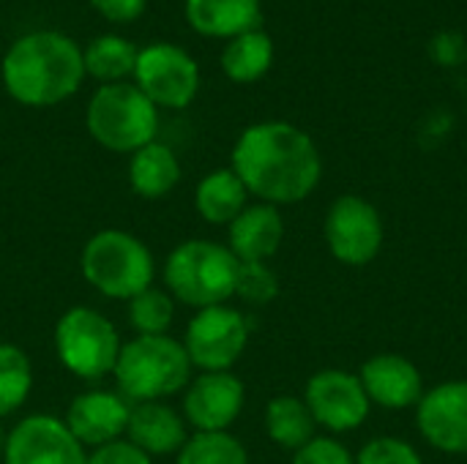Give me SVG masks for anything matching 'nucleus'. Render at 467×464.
<instances>
[{"label": "nucleus", "mask_w": 467, "mask_h": 464, "mask_svg": "<svg viewBox=\"0 0 467 464\" xmlns=\"http://www.w3.org/2000/svg\"><path fill=\"white\" fill-rule=\"evenodd\" d=\"M233 172L249 194L279 208L304 202L317 189L323 159L304 129L287 120H263L241 131L233 148Z\"/></svg>", "instance_id": "obj_1"}, {"label": "nucleus", "mask_w": 467, "mask_h": 464, "mask_svg": "<svg viewBox=\"0 0 467 464\" xmlns=\"http://www.w3.org/2000/svg\"><path fill=\"white\" fill-rule=\"evenodd\" d=\"M85 79L82 49L57 30H36L11 44L3 57V85L25 107H55Z\"/></svg>", "instance_id": "obj_2"}, {"label": "nucleus", "mask_w": 467, "mask_h": 464, "mask_svg": "<svg viewBox=\"0 0 467 464\" xmlns=\"http://www.w3.org/2000/svg\"><path fill=\"white\" fill-rule=\"evenodd\" d=\"M192 361L172 336H137L120 347L115 364L118 394L129 405L161 402L192 383Z\"/></svg>", "instance_id": "obj_3"}, {"label": "nucleus", "mask_w": 467, "mask_h": 464, "mask_svg": "<svg viewBox=\"0 0 467 464\" xmlns=\"http://www.w3.org/2000/svg\"><path fill=\"white\" fill-rule=\"evenodd\" d=\"M238 265L235 254L216 241H183L164 263V284L186 306H222L235 295Z\"/></svg>", "instance_id": "obj_4"}, {"label": "nucleus", "mask_w": 467, "mask_h": 464, "mask_svg": "<svg viewBox=\"0 0 467 464\" xmlns=\"http://www.w3.org/2000/svg\"><path fill=\"white\" fill-rule=\"evenodd\" d=\"M79 268L96 293L115 301H131L142 290L153 287L156 273L150 249L123 230L96 232L82 249Z\"/></svg>", "instance_id": "obj_5"}, {"label": "nucleus", "mask_w": 467, "mask_h": 464, "mask_svg": "<svg viewBox=\"0 0 467 464\" xmlns=\"http://www.w3.org/2000/svg\"><path fill=\"white\" fill-rule=\"evenodd\" d=\"M90 137L115 153H134L156 139L159 109L131 82L101 85L85 112Z\"/></svg>", "instance_id": "obj_6"}, {"label": "nucleus", "mask_w": 467, "mask_h": 464, "mask_svg": "<svg viewBox=\"0 0 467 464\" xmlns=\"http://www.w3.org/2000/svg\"><path fill=\"white\" fill-rule=\"evenodd\" d=\"M120 347L115 325L96 309L74 306L55 325V353L79 380H101L115 372Z\"/></svg>", "instance_id": "obj_7"}, {"label": "nucleus", "mask_w": 467, "mask_h": 464, "mask_svg": "<svg viewBox=\"0 0 467 464\" xmlns=\"http://www.w3.org/2000/svg\"><path fill=\"white\" fill-rule=\"evenodd\" d=\"M323 235L334 260L350 268H361L380 254L386 227L380 211L369 200L358 194H342L326 213Z\"/></svg>", "instance_id": "obj_8"}, {"label": "nucleus", "mask_w": 467, "mask_h": 464, "mask_svg": "<svg viewBox=\"0 0 467 464\" xmlns=\"http://www.w3.org/2000/svg\"><path fill=\"white\" fill-rule=\"evenodd\" d=\"M249 345L246 317L222 304L200 309L186 328V356L200 372H230Z\"/></svg>", "instance_id": "obj_9"}, {"label": "nucleus", "mask_w": 467, "mask_h": 464, "mask_svg": "<svg viewBox=\"0 0 467 464\" xmlns=\"http://www.w3.org/2000/svg\"><path fill=\"white\" fill-rule=\"evenodd\" d=\"M134 85L164 109H183L197 98L200 68L194 57L175 44H153L140 49Z\"/></svg>", "instance_id": "obj_10"}, {"label": "nucleus", "mask_w": 467, "mask_h": 464, "mask_svg": "<svg viewBox=\"0 0 467 464\" xmlns=\"http://www.w3.org/2000/svg\"><path fill=\"white\" fill-rule=\"evenodd\" d=\"M304 402L317 427L345 435L358 429L372 410V402L358 380V375L345 369H320L309 377Z\"/></svg>", "instance_id": "obj_11"}, {"label": "nucleus", "mask_w": 467, "mask_h": 464, "mask_svg": "<svg viewBox=\"0 0 467 464\" xmlns=\"http://www.w3.org/2000/svg\"><path fill=\"white\" fill-rule=\"evenodd\" d=\"M3 459L5 464H88V454L63 418L38 413L11 429Z\"/></svg>", "instance_id": "obj_12"}, {"label": "nucleus", "mask_w": 467, "mask_h": 464, "mask_svg": "<svg viewBox=\"0 0 467 464\" xmlns=\"http://www.w3.org/2000/svg\"><path fill=\"white\" fill-rule=\"evenodd\" d=\"M419 435L438 451L467 454V380H449L424 391L416 405Z\"/></svg>", "instance_id": "obj_13"}, {"label": "nucleus", "mask_w": 467, "mask_h": 464, "mask_svg": "<svg viewBox=\"0 0 467 464\" xmlns=\"http://www.w3.org/2000/svg\"><path fill=\"white\" fill-rule=\"evenodd\" d=\"M246 402V388L233 372H202L186 386L183 416L197 432H227Z\"/></svg>", "instance_id": "obj_14"}, {"label": "nucleus", "mask_w": 467, "mask_h": 464, "mask_svg": "<svg viewBox=\"0 0 467 464\" xmlns=\"http://www.w3.org/2000/svg\"><path fill=\"white\" fill-rule=\"evenodd\" d=\"M358 380L372 405L386 410L416 407L424 397V377L413 361L397 353H378L364 361Z\"/></svg>", "instance_id": "obj_15"}, {"label": "nucleus", "mask_w": 467, "mask_h": 464, "mask_svg": "<svg viewBox=\"0 0 467 464\" xmlns=\"http://www.w3.org/2000/svg\"><path fill=\"white\" fill-rule=\"evenodd\" d=\"M129 416L131 405L118 391H85L68 405L63 421L85 449H99L126 435Z\"/></svg>", "instance_id": "obj_16"}, {"label": "nucleus", "mask_w": 467, "mask_h": 464, "mask_svg": "<svg viewBox=\"0 0 467 464\" xmlns=\"http://www.w3.org/2000/svg\"><path fill=\"white\" fill-rule=\"evenodd\" d=\"M285 241V222L276 205H246L227 227V249L238 263H265Z\"/></svg>", "instance_id": "obj_17"}, {"label": "nucleus", "mask_w": 467, "mask_h": 464, "mask_svg": "<svg viewBox=\"0 0 467 464\" xmlns=\"http://www.w3.org/2000/svg\"><path fill=\"white\" fill-rule=\"evenodd\" d=\"M126 440L142 449L150 459L175 454L186 446V421L167 407L164 402H142L131 405Z\"/></svg>", "instance_id": "obj_18"}, {"label": "nucleus", "mask_w": 467, "mask_h": 464, "mask_svg": "<svg viewBox=\"0 0 467 464\" xmlns=\"http://www.w3.org/2000/svg\"><path fill=\"white\" fill-rule=\"evenodd\" d=\"M260 0H186V22L208 38H235L260 27Z\"/></svg>", "instance_id": "obj_19"}, {"label": "nucleus", "mask_w": 467, "mask_h": 464, "mask_svg": "<svg viewBox=\"0 0 467 464\" xmlns=\"http://www.w3.org/2000/svg\"><path fill=\"white\" fill-rule=\"evenodd\" d=\"M181 180V161L172 148L161 142H148L145 148L131 153L129 183L145 200H159L170 194Z\"/></svg>", "instance_id": "obj_20"}, {"label": "nucleus", "mask_w": 467, "mask_h": 464, "mask_svg": "<svg viewBox=\"0 0 467 464\" xmlns=\"http://www.w3.org/2000/svg\"><path fill=\"white\" fill-rule=\"evenodd\" d=\"M249 191L244 186V180L233 172V167L227 170H213L208 172L194 194V208L197 213L208 222V224H233L235 216L249 205Z\"/></svg>", "instance_id": "obj_21"}, {"label": "nucleus", "mask_w": 467, "mask_h": 464, "mask_svg": "<svg viewBox=\"0 0 467 464\" xmlns=\"http://www.w3.org/2000/svg\"><path fill=\"white\" fill-rule=\"evenodd\" d=\"M271 66H274V41L263 27L230 38L222 52V71L238 85H252L263 79L271 71Z\"/></svg>", "instance_id": "obj_22"}, {"label": "nucleus", "mask_w": 467, "mask_h": 464, "mask_svg": "<svg viewBox=\"0 0 467 464\" xmlns=\"http://www.w3.org/2000/svg\"><path fill=\"white\" fill-rule=\"evenodd\" d=\"M317 424L306 407L304 399L298 397H274L265 407V432L268 438L279 446V449H287V451H298L304 449L315 435Z\"/></svg>", "instance_id": "obj_23"}, {"label": "nucleus", "mask_w": 467, "mask_h": 464, "mask_svg": "<svg viewBox=\"0 0 467 464\" xmlns=\"http://www.w3.org/2000/svg\"><path fill=\"white\" fill-rule=\"evenodd\" d=\"M137 57L140 49L120 36H99L82 49L85 74H90L101 85H115L126 77H134Z\"/></svg>", "instance_id": "obj_24"}, {"label": "nucleus", "mask_w": 467, "mask_h": 464, "mask_svg": "<svg viewBox=\"0 0 467 464\" xmlns=\"http://www.w3.org/2000/svg\"><path fill=\"white\" fill-rule=\"evenodd\" d=\"M33 388V366L22 347L0 345V418L16 413Z\"/></svg>", "instance_id": "obj_25"}, {"label": "nucleus", "mask_w": 467, "mask_h": 464, "mask_svg": "<svg viewBox=\"0 0 467 464\" xmlns=\"http://www.w3.org/2000/svg\"><path fill=\"white\" fill-rule=\"evenodd\" d=\"M178 464H249V454L230 432H197L178 451Z\"/></svg>", "instance_id": "obj_26"}, {"label": "nucleus", "mask_w": 467, "mask_h": 464, "mask_svg": "<svg viewBox=\"0 0 467 464\" xmlns=\"http://www.w3.org/2000/svg\"><path fill=\"white\" fill-rule=\"evenodd\" d=\"M175 320V301L170 293L148 287L129 301V323L137 336H167Z\"/></svg>", "instance_id": "obj_27"}, {"label": "nucleus", "mask_w": 467, "mask_h": 464, "mask_svg": "<svg viewBox=\"0 0 467 464\" xmlns=\"http://www.w3.org/2000/svg\"><path fill=\"white\" fill-rule=\"evenodd\" d=\"M235 295L249 306H265L279 295V279L265 263H241Z\"/></svg>", "instance_id": "obj_28"}, {"label": "nucleus", "mask_w": 467, "mask_h": 464, "mask_svg": "<svg viewBox=\"0 0 467 464\" xmlns=\"http://www.w3.org/2000/svg\"><path fill=\"white\" fill-rule=\"evenodd\" d=\"M356 464H424V459L400 438H375L358 451Z\"/></svg>", "instance_id": "obj_29"}, {"label": "nucleus", "mask_w": 467, "mask_h": 464, "mask_svg": "<svg viewBox=\"0 0 467 464\" xmlns=\"http://www.w3.org/2000/svg\"><path fill=\"white\" fill-rule=\"evenodd\" d=\"M293 464H356V457L337 438L317 435L296 451Z\"/></svg>", "instance_id": "obj_30"}, {"label": "nucleus", "mask_w": 467, "mask_h": 464, "mask_svg": "<svg viewBox=\"0 0 467 464\" xmlns=\"http://www.w3.org/2000/svg\"><path fill=\"white\" fill-rule=\"evenodd\" d=\"M88 464H153V459L142 449H137L131 440L120 438V440L93 449V454L88 457Z\"/></svg>", "instance_id": "obj_31"}, {"label": "nucleus", "mask_w": 467, "mask_h": 464, "mask_svg": "<svg viewBox=\"0 0 467 464\" xmlns=\"http://www.w3.org/2000/svg\"><path fill=\"white\" fill-rule=\"evenodd\" d=\"M90 3L104 19L118 22V25L140 19L145 14V5H148V0H90Z\"/></svg>", "instance_id": "obj_32"}, {"label": "nucleus", "mask_w": 467, "mask_h": 464, "mask_svg": "<svg viewBox=\"0 0 467 464\" xmlns=\"http://www.w3.org/2000/svg\"><path fill=\"white\" fill-rule=\"evenodd\" d=\"M5 440H8V435H5V429H3V424H0V454L5 451Z\"/></svg>", "instance_id": "obj_33"}]
</instances>
